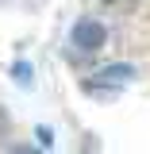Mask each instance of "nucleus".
I'll list each match as a JSON object with an SVG mask.
<instances>
[{"instance_id": "1", "label": "nucleus", "mask_w": 150, "mask_h": 154, "mask_svg": "<svg viewBox=\"0 0 150 154\" xmlns=\"http://www.w3.org/2000/svg\"><path fill=\"white\" fill-rule=\"evenodd\" d=\"M108 42V27L100 23V19H77L73 23V46L77 50H85V54H93Z\"/></svg>"}, {"instance_id": "2", "label": "nucleus", "mask_w": 150, "mask_h": 154, "mask_svg": "<svg viewBox=\"0 0 150 154\" xmlns=\"http://www.w3.org/2000/svg\"><path fill=\"white\" fill-rule=\"evenodd\" d=\"M96 77H100V85H123V81H131V77H135V66L115 62V66H104Z\"/></svg>"}, {"instance_id": "4", "label": "nucleus", "mask_w": 150, "mask_h": 154, "mask_svg": "<svg viewBox=\"0 0 150 154\" xmlns=\"http://www.w3.org/2000/svg\"><path fill=\"white\" fill-rule=\"evenodd\" d=\"M12 154H38L35 146H12Z\"/></svg>"}, {"instance_id": "3", "label": "nucleus", "mask_w": 150, "mask_h": 154, "mask_svg": "<svg viewBox=\"0 0 150 154\" xmlns=\"http://www.w3.org/2000/svg\"><path fill=\"white\" fill-rule=\"evenodd\" d=\"M16 77H19V81H23V85L31 81V69H27V62H19V66H16Z\"/></svg>"}]
</instances>
